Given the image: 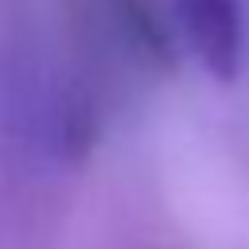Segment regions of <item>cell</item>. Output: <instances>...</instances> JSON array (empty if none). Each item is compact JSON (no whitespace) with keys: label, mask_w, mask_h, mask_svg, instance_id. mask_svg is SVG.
Returning a JSON list of instances; mask_svg holds the SVG:
<instances>
[{"label":"cell","mask_w":249,"mask_h":249,"mask_svg":"<svg viewBox=\"0 0 249 249\" xmlns=\"http://www.w3.org/2000/svg\"><path fill=\"white\" fill-rule=\"evenodd\" d=\"M175 16L191 54L218 82H233L241 66V0H175Z\"/></svg>","instance_id":"1"}]
</instances>
